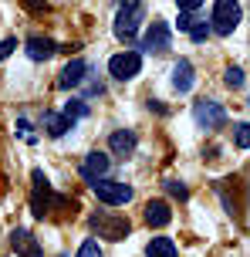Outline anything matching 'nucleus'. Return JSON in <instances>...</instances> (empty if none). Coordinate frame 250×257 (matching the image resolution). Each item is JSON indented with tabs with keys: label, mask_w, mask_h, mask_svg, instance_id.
I'll list each match as a JSON object with an SVG mask.
<instances>
[{
	"label": "nucleus",
	"mask_w": 250,
	"mask_h": 257,
	"mask_svg": "<svg viewBox=\"0 0 250 257\" xmlns=\"http://www.w3.org/2000/svg\"><path fill=\"white\" fill-rule=\"evenodd\" d=\"M61 203H65V200L51 190V183H48V176H44V169H34V173H31V210H34V217H38V220L51 217L54 206H61Z\"/></svg>",
	"instance_id": "obj_1"
},
{
	"label": "nucleus",
	"mask_w": 250,
	"mask_h": 257,
	"mask_svg": "<svg viewBox=\"0 0 250 257\" xmlns=\"http://www.w3.org/2000/svg\"><path fill=\"white\" fill-rule=\"evenodd\" d=\"M139 24H142V4H139V0H119V14H115V24H112L115 38H119L122 44L135 41Z\"/></svg>",
	"instance_id": "obj_2"
},
{
	"label": "nucleus",
	"mask_w": 250,
	"mask_h": 257,
	"mask_svg": "<svg viewBox=\"0 0 250 257\" xmlns=\"http://www.w3.org/2000/svg\"><path fill=\"white\" fill-rule=\"evenodd\" d=\"M240 21H243L240 0H216V4H213V14H210V27H213V34L226 38V34H233V31H237Z\"/></svg>",
	"instance_id": "obj_3"
},
{
	"label": "nucleus",
	"mask_w": 250,
	"mask_h": 257,
	"mask_svg": "<svg viewBox=\"0 0 250 257\" xmlns=\"http://www.w3.org/2000/svg\"><path fill=\"white\" fill-rule=\"evenodd\" d=\"M88 186H92V193L105 206H125L132 200V186H129V183H122V180H108V176H102V180L88 183Z\"/></svg>",
	"instance_id": "obj_4"
},
{
	"label": "nucleus",
	"mask_w": 250,
	"mask_h": 257,
	"mask_svg": "<svg viewBox=\"0 0 250 257\" xmlns=\"http://www.w3.org/2000/svg\"><path fill=\"white\" fill-rule=\"evenodd\" d=\"M92 230L98 233V237H105V240H125L132 230V223L125 217H119V213H95L92 220Z\"/></svg>",
	"instance_id": "obj_5"
},
{
	"label": "nucleus",
	"mask_w": 250,
	"mask_h": 257,
	"mask_svg": "<svg viewBox=\"0 0 250 257\" xmlns=\"http://www.w3.org/2000/svg\"><path fill=\"white\" fill-rule=\"evenodd\" d=\"M139 71H142V54L139 51H122L108 58V75L115 81H132Z\"/></svg>",
	"instance_id": "obj_6"
},
{
	"label": "nucleus",
	"mask_w": 250,
	"mask_h": 257,
	"mask_svg": "<svg viewBox=\"0 0 250 257\" xmlns=\"http://www.w3.org/2000/svg\"><path fill=\"white\" fill-rule=\"evenodd\" d=\"M193 118H196L199 128H223L226 125V108L213 98H199L193 105Z\"/></svg>",
	"instance_id": "obj_7"
},
{
	"label": "nucleus",
	"mask_w": 250,
	"mask_h": 257,
	"mask_svg": "<svg viewBox=\"0 0 250 257\" xmlns=\"http://www.w3.org/2000/svg\"><path fill=\"white\" fill-rule=\"evenodd\" d=\"M11 247H14V254H17V257H44L38 237H34L31 230H24V227L11 230Z\"/></svg>",
	"instance_id": "obj_8"
},
{
	"label": "nucleus",
	"mask_w": 250,
	"mask_h": 257,
	"mask_svg": "<svg viewBox=\"0 0 250 257\" xmlns=\"http://www.w3.org/2000/svg\"><path fill=\"white\" fill-rule=\"evenodd\" d=\"M135 146H139V136H135L132 128H115V132L108 136V153H112V156L129 159V156L135 153Z\"/></svg>",
	"instance_id": "obj_9"
},
{
	"label": "nucleus",
	"mask_w": 250,
	"mask_h": 257,
	"mask_svg": "<svg viewBox=\"0 0 250 257\" xmlns=\"http://www.w3.org/2000/svg\"><path fill=\"white\" fill-rule=\"evenodd\" d=\"M108 169H112V159H108L105 153H88L85 156V163H81V176H85V183H95L102 180V176H108Z\"/></svg>",
	"instance_id": "obj_10"
},
{
	"label": "nucleus",
	"mask_w": 250,
	"mask_h": 257,
	"mask_svg": "<svg viewBox=\"0 0 250 257\" xmlns=\"http://www.w3.org/2000/svg\"><path fill=\"white\" fill-rule=\"evenodd\" d=\"M169 48V27H166V21H152L149 24V31L142 34V51H166Z\"/></svg>",
	"instance_id": "obj_11"
},
{
	"label": "nucleus",
	"mask_w": 250,
	"mask_h": 257,
	"mask_svg": "<svg viewBox=\"0 0 250 257\" xmlns=\"http://www.w3.org/2000/svg\"><path fill=\"white\" fill-rule=\"evenodd\" d=\"M88 78V64L81 61V58H71V61L61 68V75H58V88H78L81 81Z\"/></svg>",
	"instance_id": "obj_12"
},
{
	"label": "nucleus",
	"mask_w": 250,
	"mask_h": 257,
	"mask_svg": "<svg viewBox=\"0 0 250 257\" xmlns=\"http://www.w3.org/2000/svg\"><path fill=\"white\" fill-rule=\"evenodd\" d=\"M24 51L31 61H48V58H54L58 54V44H54L51 38H41V34H34V38L24 41Z\"/></svg>",
	"instance_id": "obj_13"
},
{
	"label": "nucleus",
	"mask_w": 250,
	"mask_h": 257,
	"mask_svg": "<svg viewBox=\"0 0 250 257\" xmlns=\"http://www.w3.org/2000/svg\"><path fill=\"white\" fill-rule=\"evenodd\" d=\"M172 220V210L166 200H149L145 203V223L152 227V230H162V227H169Z\"/></svg>",
	"instance_id": "obj_14"
},
{
	"label": "nucleus",
	"mask_w": 250,
	"mask_h": 257,
	"mask_svg": "<svg viewBox=\"0 0 250 257\" xmlns=\"http://www.w3.org/2000/svg\"><path fill=\"white\" fill-rule=\"evenodd\" d=\"M193 81H196V75H193V64L186 61V58H179V61L172 64V88L179 91V95H186V91L193 88Z\"/></svg>",
	"instance_id": "obj_15"
},
{
	"label": "nucleus",
	"mask_w": 250,
	"mask_h": 257,
	"mask_svg": "<svg viewBox=\"0 0 250 257\" xmlns=\"http://www.w3.org/2000/svg\"><path fill=\"white\" fill-rule=\"evenodd\" d=\"M44 128H48V136L61 139L68 128H75V122H71V118H68L65 112H61V115H58V112H44Z\"/></svg>",
	"instance_id": "obj_16"
},
{
	"label": "nucleus",
	"mask_w": 250,
	"mask_h": 257,
	"mask_svg": "<svg viewBox=\"0 0 250 257\" xmlns=\"http://www.w3.org/2000/svg\"><path fill=\"white\" fill-rule=\"evenodd\" d=\"M145 257H179V250L172 244V237H152L145 244Z\"/></svg>",
	"instance_id": "obj_17"
},
{
	"label": "nucleus",
	"mask_w": 250,
	"mask_h": 257,
	"mask_svg": "<svg viewBox=\"0 0 250 257\" xmlns=\"http://www.w3.org/2000/svg\"><path fill=\"white\" fill-rule=\"evenodd\" d=\"M65 115L71 118V122L85 118V115H88V102H85V98H71V102L65 105Z\"/></svg>",
	"instance_id": "obj_18"
},
{
	"label": "nucleus",
	"mask_w": 250,
	"mask_h": 257,
	"mask_svg": "<svg viewBox=\"0 0 250 257\" xmlns=\"http://www.w3.org/2000/svg\"><path fill=\"white\" fill-rule=\"evenodd\" d=\"M223 85H226V88H240V85H243V68L230 64V68L223 71Z\"/></svg>",
	"instance_id": "obj_19"
},
{
	"label": "nucleus",
	"mask_w": 250,
	"mask_h": 257,
	"mask_svg": "<svg viewBox=\"0 0 250 257\" xmlns=\"http://www.w3.org/2000/svg\"><path fill=\"white\" fill-rule=\"evenodd\" d=\"M233 146L237 149H250V122H240L233 128Z\"/></svg>",
	"instance_id": "obj_20"
},
{
	"label": "nucleus",
	"mask_w": 250,
	"mask_h": 257,
	"mask_svg": "<svg viewBox=\"0 0 250 257\" xmlns=\"http://www.w3.org/2000/svg\"><path fill=\"white\" fill-rule=\"evenodd\" d=\"M210 34H213V27H210V24H206V21H196V24L189 27V38L196 41V44H203V41L210 38Z\"/></svg>",
	"instance_id": "obj_21"
},
{
	"label": "nucleus",
	"mask_w": 250,
	"mask_h": 257,
	"mask_svg": "<svg viewBox=\"0 0 250 257\" xmlns=\"http://www.w3.org/2000/svg\"><path fill=\"white\" fill-rule=\"evenodd\" d=\"M166 190H169V196H176V200H189V186H186L183 180H166Z\"/></svg>",
	"instance_id": "obj_22"
},
{
	"label": "nucleus",
	"mask_w": 250,
	"mask_h": 257,
	"mask_svg": "<svg viewBox=\"0 0 250 257\" xmlns=\"http://www.w3.org/2000/svg\"><path fill=\"white\" fill-rule=\"evenodd\" d=\"M75 257H105V254H102L98 240H92V237H88V240H85V244L78 247V254H75Z\"/></svg>",
	"instance_id": "obj_23"
},
{
	"label": "nucleus",
	"mask_w": 250,
	"mask_h": 257,
	"mask_svg": "<svg viewBox=\"0 0 250 257\" xmlns=\"http://www.w3.org/2000/svg\"><path fill=\"white\" fill-rule=\"evenodd\" d=\"M14 132H17L21 139H27V142H38V136L31 132V122H27V118H17V125H14Z\"/></svg>",
	"instance_id": "obj_24"
},
{
	"label": "nucleus",
	"mask_w": 250,
	"mask_h": 257,
	"mask_svg": "<svg viewBox=\"0 0 250 257\" xmlns=\"http://www.w3.org/2000/svg\"><path fill=\"white\" fill-rule=\"evenodd\" d=\"M193 24H196V17H193V14H186V11H179V17H176V27L189 34V27H193Z\"/></svg>",
	"instance_id": "obj_25"
},
{
	"label": "nucleus",
	"mask_w": 250,
	"mask_h": 257,
	"mask_svg": "<svg viewBox=\"0 0 250 257\" xmlns=\"http://www.w3.org/2000/svg\"><path fill=\"white\" fill-rule=\"evenodd\" d=\"M14 51H17V41H14V38H4V41H0V61H4V58H11Z\"/></svg>",
	"instance_id": "obj_26"
},
{
	"label": "nucleus",
	"mask_w": 250,
	"mask_h": 257,
	"mask_svg": "<svg viewBox=\"0 0 250 257\" xmlns=\"http://www.w3.org/2000/svg\"><path fill=\"white\" fill-rule=\"evenodd\" d=\"M176 7H179V11H186V14H193V11H199V7H203V0H176Z\"/></svg>",
	"instance_id": "obj_27"
},
{
	"label": "nucleus",
	"mask_w": 250,
	"mask_h": 257,
	"mask_svg": "<svg viewBox=\"0 0 250 257\" xmlns=\"http://www.w3.org/2000/svg\"><path fill=\"white\" fill-rule=\"evenodd\" d=\"M24 7L38 14V11H44V7H48V0H24Z\"/></svg>",
	"instance_id": "obj_28"
}]
</instances>
